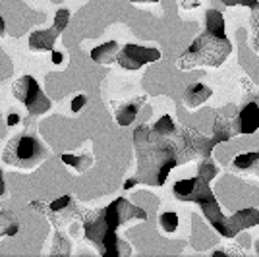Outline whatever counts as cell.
<instances>
[{"label":"cell","mask_w":259,"mask_h":257,"mask_svg":"<svg viewBox=\"0 0 259 257\" xmlns=\"http://www.w3.org/2000/svg\"><path fill=\"white\" fill-rule=\"evenodd\" d=\"M134 147L138 155L136 184L164 186L168 174L178 166V147L172 138L153 132L151 126H140L134 132Z\"/></svg>","instance_id":"cell-1"},{"label":"cell","mask_w":259,"mask_h":257,"mask_svg":"<svg viewBox=\"0 0 259 257\" xmlns=\"http://www.w3.org/2000/svg\"><path fill=\"white\" fill-rule=\"evenodd\" d=\"M232 53V43L225 31V18L219 10L205 12V31L190 45L178 58V70H192L199 66L219 68Z\"/></svg>","instance_id":"cell-2"},{"label":"cell","mask_w":259,"mask_h":257,"mask_svg":"<svg viewBox=\"0 0 259 257\" xmlns=\"http://www.w3.org/2000/svg\"><path fill=\"white\" fill-rule=\"evenodd\" d=\"M83 234L101 255L120 257L132 253V247L118 238V230L105 221L103 209H93L83 217Z\"/></svg>","instance_id":"cell-3"},{"label":"cell","mask_w":259,"mask_h":257,"mask_svg":"<svg viewBox=\"0 0 259 257\" xmlns=\"http://www.w3.org/2000/svg\"><path fill=\"white\" fill-rule=\"evenodd\" d=\"M45 159H47V149L43 141L31 134H20L12 138L2 151V161L22 170L37 168Z\"/></svg>","instance_id":"cell-4"},{"label":"cell","mask_w":259,"mask_h":257,"mask_svg":"<svg viewBox=\"0 0 259 257\" xmlns=\"http://www.w3.org/2000/svg\"><path fill=\"white\" fill-rule=\"evenodd\" d=\"M14 97L25 105L29 116L45 114L51 108V101L47 99V95L41 91V85L31 75H23L14 83Z\"/></svg>","instance_id":"cell-5"},{"label":"cell","mask_w":259,"mask_h":257,"mask_svg":"<svg viewBox=\"0 0 259 257\" xmlns=\"http://www.w3.org/2000/svg\"><path fill=\"white\" fill-rule=\"evenodd\" d=\"M103 217H105V221H107L108 225L112 226V228H116V230L124 223H130V221H147L145 209L130 203L126 197H118L112 203H108L103 209Z\"/></svg>","instance_id":"cell-6"},{"label":"cell","mask_w":259,"mask_h":257,"mask_svg":"<svg viewBox=\"0 0 259 257\" xmlns=\"http://www.w3.org/2000/svg\"><path fill=\"white\" fill-rule=\"evenodd\" d=\"M159 58H161V53L157 49L140 47V45H124V47H120L118 54H116V62L130 72H136L145 64L157 62Z\"/></svg>","instance_id":"cell-7"},{"label":"cell","mask_w":259,"mask_h":257,"mask_svg":"<svg viewBox=\"0 0 259 257\" xmlns=\"http://www.w3.org/2000/svg\"><path fill=\"white\" fill-rule=\"evenodd\" d=\"M257 225H259V209L248 207V209L236 211L232 217H225L219 234H223L225 238H236L238 232H242V230H246V228H251V226H257Z\"/></svg>","instance_id":"cell-8"},{"label":"cell","mask_w":259,"mask_h":257,"mask_svg":"<svg viewBox=\"0 0 259 257\" xmlns=\"http://www.w3.org/2000/svg\"><path fill=\"white\" fill-rule=\"evenodd\" d=\"M176 199L180 201H194V203H199L203 201L207 195H211L213 190L209 188V182L195 176V178H186V180H180V182L174 184L172 188Z\"/></svg>","instance_id":"cell-9"},{"label":"cell","mask_w":259,"mask_h":257,"mask_svg":"<svg viewBox=\"0 0 259 257\" xmlns=\"http://www.w3.org/2000/svg\"><path fill=\"white\" fill-rule=\"evenodd\" d=\"M259 130V105L257 103H248L236 114L234 122V132L238 134H255Z\"/></svg>","instance_id":"cell-10"},{"label":"cell","mask_w":259,"mask_h":257,"mask_svg":"<svg viewBox=\"0 0 259 257\" xmlns=\"http://www.w3.org/2000/svg\"><path fill=\"white\" fill-rule=\"evenodd\" d=\"M58 27H49V29H41V31H33L29 35V49L31 51H53L54 43L60 35Z\"/></svg>","instance_id":"cell-11"},{"label":"cell","mask_w":259,"mask_h":257,"mask_svg":"<svg viewBox=\"0 0 259 257\" xmlns=\"http://www.w3.org/2000/svg\"><path fill=\"white\" fill-rule=\"evenodd\" d=\"M211 95H213L211 87L203 85L199 81L197 83H190V85L186 87V91H184V103H186V107L197 108L201 107Z\"/></svg>","instance_id":"cell-12"},{"label":"cell","mask_w":259,"mask_h":257,"mask_svg":"<svg viewBox=\"0 0 259 257\" xmlns=\"http://www.w3.org/2000/svg\"><path fill=\"white\" fill-rule=\"evenodd\" d=\"M114 108V116L120 126H130L141 108V101H128V103H112Z\"/></svg>","instance_id":"cell-13"},{"label":"cell","mask_w":259,"mask_h":257,"mask_svg":"<svg viewBox=\"0 0 259 257\" xmlns=\"http://www.w3.org/2000/svg\"><path fill=\"white\" fill-rule=\"evenodd\" d=\"M120 51V45L116 41H108V43H103L95 47L91 51V60L97 62V64H110L116 60V54Z\"/></svg>","instance_id":"cell-14"},{"label":"cell","mask_w":259,"mask_h":257,"mask_svg":"<svg viewBox=\"0 0 259 257\" xmlns=\"http://www.w3.org/2000/svg\"><path fill=\"white\" fill-rule=\"evenodd\" d=\"M232 166L236 170L242 172H253L259 176V151H249V153H242L232 161Z\"/></svg>","instance_id":"cell-15"},{"label":"cell","mask_w":259,"mask_h":257,"mask_svg":"<svg viewBox=\"0 0 259 257\" xmlns=\"http://www.w3.org/2000/svg\"><path fill=\"white\" fill-rule=\"evenodd\" d=\"M234 134H236V132H234L232 126H230V122H228L227 118L217 116L215 126H213V136H211V143H213V147H217L219 143L228 141Z\"/></svg>","instance_id":"cell-16"},{"label":"cell","mask_w":259,"mask_h":257,"mask_svg":"<svg viewBox=\"0 0 259 257\" xmlns=\"http://www.w3.org/2000/svg\"><path fill=\"white\" fill-rule=\"evenodd\" d=\"M20 230V221L8 211H0V236H16Z\"/></svg>","instance_id":"cell-17"},{"label":"cell","mask_w":259,"mask_h":257,"mask_svg":"<svg viewBox=\"0 0 259 257\" xmlns=\"http://www.w3.org/2000/svg\"><path fill=\"white\" fill-rule=\"evenodd\" d=\"M62 162L66 166H72L74 170L83 172L91 166V157L89 155H62Z\"/></svg>","instance_id":"cell-18"},{"label":"cell","mask_w":259,"mask_h":257,"mask_svg":"<svg viewBox=\"0 0 259 257\" xmlns=\"http://www.w3.org/2000/svg\"><path fill=\"white\" fill-rule=\"evenodd\" d=\"M72 203H74V201H72V195H62V197H58L56 201H53V203L47 205V207H45L47 211H43V213H47L51 219H53V215L68 211V207H70Z\"/></svg>","instance_id":"cell-19"},{"label":"cell","mask_w":259,"mask_h":257,"mask_svg":"<svg viewBox=\"0 0 259 257\" xmlns=\"http://www.w3.org/2000/svg\"><path fill=\"white\" fill-rule=\"evenodd\" d=\"M153 132H157V134H161V136H166V138H172L174 134L178 132L176 130V126H174L172 118L168 116V114H164V116L155 124V126H151Z\"/></svg>","instance_id":"cell-20"},{"label":"cell","mask_w":259,"mask_h":257,"mask_svg":"<svg viewBox=\"0 0 259 257\" xmlns=\"http://www.w3.org/2000/svg\"><path fill=\"white\" fill-rule=\"evenodd\" d=\"M178 215L172 213V211H166V213H162L159 217V226H161L164 232H176V228H178Z\"/></svg>","instance_id":"cell-21"},{"label":"cell","mask_w":259,"mask_h":257,"mask_svg":"<svg viewBox=\"0 0 259 257\" xmlns=\"http://www.w3.org/2000/svg\"><path fill=\"white\" fill-rule=\"evenodd\" d=\"M249 25H251V45H253V49L259 53V4L255 8H251Z\"/></svg>","instance_id":"cell-22"},{"label":"cell","mask_w":259,"mask_h":257,"mask_svg":"<svg viewBox=\"0 0 259 257\" xmlns=\"http://www.w3.org/2000/svg\"><path fill=\"white\" fill-rule=\"evenodd\" d=\"M197 176L199 178H203V180H213L217 176V166H215V162L211 161L209 157H205L203 161H201V164H199V172H197Z\"/></svg>","instance_id":"cell-23"},{"label":"cell","mask_w":259,"mask_h":257,"mask_svg":"<svg viewBox=\"0 0 259 257\" xmlns=\"http://www.w3.org/2000/svg\"><path fill=\"white\" fill-rule=\"evenodd\" d=\"M70 22V10L68 8H60L54 16V27H58L60 31H64L66 25Z\"/></svg>","instance_id":"cell-24"},{"label":"cell","mask_w":259,"mask_h":257,"mask_svg":"<svg viewBox=\"0 0 259 257\" xmlns=\"http://www.w3.org/2000/svg\"><path fill=\"white\" fill-rule=\"evenodd\" d=\"M225 6H246V8H255L259 2L257 0H223Z\"/></svg>","instance_id":"cell-25"},{"label":"cell","mask_w":259,"mask_h":257,"mask_svg":"<svg viewBox=\"0 0 259 257\" xmlns=\"http://www.w3.org/2000/svg\"><path fill=\"white\" fill-rule=\"evenodd\" d=\"M85 103H87V97L85 95H77L74 101H72V110L74 112H79L81 108L85 107Z\"/></svg>","instance_id":"cell-26"},{"label":"cell","mask_w":259,"mask_h":257,"mask_svg":"<svg viewBox=\"0 0 259 257\" xmlns=\"http://www.w3.org/2000/svg\"><path fill=\"white\" fill-rule=\"evenodd\" d=\"M6 193V182H4V172L0 168V195H4Z\"/></svg>","instance_id":"cell-27"},{"label":"cell","mask_w":259,"mask_h":257,"mask_svg":"<svg viewBox=\"0 0 259 257\" xmlns=\"http://www.w3.org/2000/svg\"><path fill=\"white\" fill-rule=\"evenodd\" d=\"M18 122H20V116H18V114H10V116H8V126H16Z\"/></svg>","instance_id":"cell-28"},{"label":"cell","mask_w":259,"mask_h":257,"mask_svg":"<svg viewBox=\"0 0 259 257\" xmlns=\"http://www.w3.org/2000/svg\"><path fill=\"white\" fill-rule=\"evenodd\" d=\"M6 35V23L2 20V16H0V37H4Z\"/></svg>","instance_id":"cell-29"},{"label":"cell","mask_w":259,"mask_h":257,"mask_svg":"<svg viewBox=\"0 0 259 257\" xmlns=\"http://www.w3.org/2000/svg\"><path fill=\"white\" fill-rule=\"evenodd\" d=\"M53 56H54L53 60L56 62V64H60V62H62V54L60 53H53Z\"/></svg>","instance_id":"cell-30"},{"label":"cell","mask_w":259,"mask_h":257,"mask_svg":"<svg viewBox=\"0 0 259 257\" xmlns=\"http://www.w3.org/2000/svg\"><path fill=\"white\" fill-rule=\"evenodd\" d=\"M128 2H136V4H141V2H159V0H128Z\"/></svg>","instance_id":"cell-31"}]
</instances>
